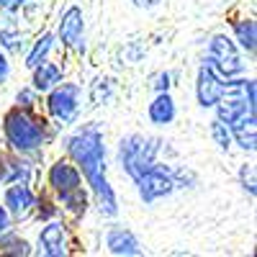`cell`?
<instances>
[{
  "label": "cell",
  "mask_w": 257,
  "mask_h": 257,
  "mask_svg": "<svg viewBox=\"0 0 257 257\" xmlns=\"http://www.w3.org/2000/svg\"><path fill=\"white\" fill-rule=\"evenodd\" d=\"M137 183H139L142 198H144L147 203H152L155 198L170 193V190H173V185H175V183H173V173H170V170H165V167H155V165L149 167Z\"/></svg>",
  "instance_id": "277c9868"
},
{
  "label": "cell",
  "mask_w": 257,
  "mask_h": 257,
  "mask_svg": "<svg viewBox=\"0 0 257 257\" xmlns=\"http://www.w3.org/2000/svg\"><path fill=\"white\" fill-rule=\"evenodd\" d=\"M70 155L77 160V165L82 167L85 178L93 185L95 196H98V206L100 211H105L108 216L116 213V196L111 185L103 178V144L100 137L95 132H82L75 139H70Z\"/></svg>",
  "instance_id": "6da1fadb"
},
{
  "label": "cell",
  "mask_w": 257,
  "mask_h": 257,
  "mask_svg": "<svg viewBox=\"0 0 257 257\" xmlns=\"http://www.w3.org/2000/svg\"><path fill=\"white\" fill-rule=\"evenodd\" d=\"M237 36L239 44L249 52H254V21H239L237 24Z\"/></svg>",
  "instance_id": "ac0fdd59"
},
{
  "label": "cell",
  "mask_w": 257,
  "mask_h": 257,
  "mask_svg": "<svg viewBox=\"0 0 257 257\" xmlns=\"http://www.w3.org/2000/svg\"><path fill=\"white\" fill-rule=\"evenodd\" d=\"M211 62L216 64L219 72L226 75V77L242 72V59H239L237 49H234V44L226 36H216L211 41Z\"/></svg>",
  "instance_id": "5b68a950"
},
{
  "label": "cell",
  "mask_w": 257,
  "mask_h": 257,
  "mask_svg": "<svg viewBox=\"0 0 257 257\" xmlns=\"http://www.w3.org/2000/svg\"><path fill=\"white\" fill-rule=\"evenodd\" d=\"M121 162L126 167V173L134 180H139L149 167L155 165L157 155V142L155 139H142V137H128L121 142Z\"/></svg>",
  "instance_id": "7a4b0ae2"
},
{
  "label": "cell",
  "mask_w": 257,
  "mask_h": 257,
  "mask_svg": "<svg viewBox=\"0 0 257 257\" xmlns=\"http://www.w3.org/2000/svg\"><path fill=\"white\" fill-rule=\"evenodd\" d=\"M8 229V213H6V208H0V231H6Z\"/></svg>",
  "instance_id": "484cf974"
},
{
  "label": "cell",
  "mask_w": 257,
  "mask_h": 257,
  "mask_svg": "<svg viewBox=\"0 0 257 257\" xmlns=\"http://www.w3.org/2000/svg\"><path fill=\"white\" fill-rule=\"evenodd\" d=\"M49 111L59 121H70L77 111V85H62L49 95Z\"/></svg>",
  "instance_id": "8992f818"
},
{
  "label": "cell",
  "mask_w": 257,
  "mask_h": 257,
  "mask_svg": "<svg viewBox=\"0 0 257 257\" xmlns=\"http://www.w3.org/2000/svg\"><path fill=\"white\" fill-rule=\"evenodd\" d=\"M137 6H142V8H152V6H157L160 0H134Z\"/></svg>",
  "instance_id": "4316f807"
},
{
  "label": "cell",
  "mask_w": 257,
  "mask_h": 257,
  "mask_svg": "<svg viewBox=\"0 0 257 257\" xmlns=\"http://www.w3.org/2000/svg\"><path fill=\"white\" fill-rule=\"evenodd\" d=\"M59 34H62V41L67 47L82 49V13H80V8H70L64 13Z\"/></svg>",
  "instance_id": "52a82bcc"
},
{
  "label": "cell",
  "mask_w": 257,
  "mask_h": 257,
  "mask_svg": "<svg viewBox=\"0 0 257 257\" xmlns=\"http://www.w3.org/2000/svg\"><path fill=\"white\" fill-rule=\"evenodd\" d=\"M149 116H152L155 123H170L175 116V103L170 95H160L155 103H152V108H149Z\"/></svg>",
  "instance_id": "5bb4252c"
},
{
  "label": "cell",
  "mask_w": 257,
  "mask_h": 257,
  "mask_svg": "<svg viewBox=\"0 0 257 257\" xmlns=\"http://www.w3.org/2000/svg\"><path fill=\"white\" fill-rule=\"evenodd\" d=\"M26 173H29V170H26V165L24 162H11L8 157H0V180H16V178H26Z\"/></svg>",
  "instance_id": "2e32d148"
},
{
  "label": "cell",
  "mask_w": 257,
  "mask_h": 257,
  "mask_svg": "<svg viewBox=\"0 0 257 257\" xmlns=\"http://www.w3.org/2000/svg\"><path fill=\"white\" fill-rule=\"evenodd\" d=\"M211 134H213V139L219 142V147H224V149L231 144V134H229V128H226V123H224V121H213Z\"/></svg>",
  "instance_id": "ffe728a7"
},
{
  "label": "cell",
  "mask_w": 257,
  "mask_h": 257,
  "mask_svg": "<svg viewBox=\"0 0 257 257\" xmlns=\"http://www.w3.org/2000/svg\"><path fill=\"white\" fill-rule=\"evenodd\" d=\"M62 198L70 203V208H72V211H85V196L80 193V188H75V190H67V193H62Z\"/></svg>",
  "instance_id": "44dd1931"
},
{
  "label": "cell",
  "mask_w": 257,
  "mask_h": 257,
  "mask_svg": "<svg viewBox=\"0 0 257 257\" xmlns=\"http://www.w3.org/2000/svg\"><path fill=\"white\" fill-rule=\"evenodd\" d=\"M234 137L239 139V144L244 149H254V139H257V126H254V108H244L231 123Z\"/></svg>",
  "instance_id": "ba28073f"
},
{
  "label": "cell",
  "mask_w": 257,
  "mask_h": 257,
  "mask_svg": "<svg viewBox=\"0 0 257 257\" xmlns=\"http://www.w3.org/2000/svg\"><path fill=\"white\" fill-rule=\"evenodd\" d=\"M6 203H8V208L13 211V213H26L31 206H34V193L26 188V185H16V188H11L8 190V196H6Z\"/></svg>",
  "instance_id": "4fadbf2b"
},
{
  "label": "cell",
  "mask_w": 257,
  "mask_h": 257,
  "mask_svg": "<svg viewBox=\"0 0 257 257\" xmlns=\"http://www.w3.org/2000/svg\"><path fill=\"white\" fill-rule=\"evenodd\" d=\"M108 247L116 254H139V242L132 231L126 229H113L108 234Z\"/></svg>",
  "instance_id": "8fae6325"
},
{
  "label": "cell",
  "mask_w": 257,
  "mask_h": 257,
  "mask_svg": "<svg viewBox=\"0 0 257 257\" xmlns=\"http://www.w3.org/2000/svg\"><path fill=\"white\" fill-rule=\"evenodd\" d=\"M41 247H44L47 254H64V231L59 224H49L44 226V231H41Z\"/></svg>",
  "instance_id": "7c38bea8"
},
{
  "label": "cell",
  "mask_w": 257,
  "mask_h": 257,
  "mask_svg": "<svg viewBox=\"0 0 257 257\" xmlns=\"http://www.w3.org/2000/svg\"><path fill=\"white\" fill-rule=\"evenodd\" d=\"M52 49V36L49 34H44L39 41H36V47L31 49V54H29V59H26V64L29 67H36V64H41V59L47 57V52Z\"/></svg>",
  "instance_id": "e0dca14e"
},
{
  "label": "cell",
  "mask_w": 257,
  "mask_h": 257,
  "mask_svg": "<svg viewBox=\"0 0 257 257\" xmlns=\"http://www.w3.org/2000/svg\"><path fill=\"white\" fill-rule=\"evenodd\" d=\"M6 134L11 139V144L16 149H21V152H29V149H36L41 144V139H44V132H41V126L29 118L26 113L21 111H13L8 113L6 118Z\"/></svg>",
  "instance_id": "3957f363"
},
{
  "label": "cell",
  "mask_w": 257,
  "mask_h": 257,
  "mask_svg": "<svg viewBox=\"0 0 257 257\" xmlns=\"http://www.w3.org/2000/svg\"><path fill=\"white\" fill-rule=\"evenodd\" d=\"M36 75H34V85H36V90H49V88H54V85L62 80V75H59V70L54 67V64H36Z\"/></svg>",
  "instance_id": "9a60e30c"
},
{
  "label": "cell",
  "mask_w": 257,
  "mask_h": 257,
  "mask_svg": "<svg viewBox=\"0 0 257 257\" xmlns=\"http://www.w3.org/2000/svg\"><path fill=\"white\" fill-rule=\"evenodd\" d=\"M6 75H8V62H6V57H0V80Z\"/></svg>",
  "instance_id": "83f0119b"
},
{
  "label": "cell",
  "mask_w": 257,
  "mask_h": 257,
  "mask_svg": "<svg viewBox=\"0 0 257 257\" xmlns=\"http://www.w3.org/2000/svg\"><path fill=\"white\" fill-rule=\"evenodd\" d=\"M0 252L3 254H29V244L24 239H6V242H0Z\"/></svg>",
  "instance_id": "d6986e66"
},
{
  "label": "cell",
  "mask_w": 257,
  "mask_h": 257,
  "mask_svg": "<svg viewBox=\"0 0 257 257\" xmlns=\"http://www.w3.org/2000/svg\"><path fill=\"white\" fill-rule=\"evenodd\" d=\"M26 0H0V8H6V11H16L18 6H24Z\"/></svg>",
  "instance_id": "603a6c76"
},
{
  "label": "cell",
  "mask_w": 257,
  "mask_h": 257,
  "mask_svg": "<svg viewBox=\"0 0 257 257\" xmlns=\"http://www.w3.org/2000/svg\"><path fill=\"white\" fill-rule=\"evenodd\" d=\"M49 183L59 193H67V190L80 188V173H77L72 165H67V162H57L52 167V173H49Z\"/></svg>",
  "instance_id": "30bf717a"
},
{
  "label": "cell",
  "mask_w": 257,
  "mask_h": 257,
  "mask_svg": "<svg viewBox=\"0 0 257 257\" xmlns=\"http://www.w3.org/2000/svg\"><path fill=\"white\" fill-rule=\"evenodd\" d=\"M242 183H244V188L254 196V167H242Z\"/></svg>",
  "instance_id": "7402d4cb"
},
{
  "label": "cell",
  "mask_w": 257,
  "mask_h": 257,
  "mask_svg": "<svg viewBox=\"0 0 257 257\" xmlns=\"http://www.w3.org/2000/svg\"><path fill=\"white\" fill-rule=\"evenodd\" d=\"M18 103L24 105V108H29V105L34 103V95H31L29 90H24V93H18Z\"/></svg>",
  "instance_id": "cb8c5ba5"
},
{
  "label": "cell",
  "mask_w": 257,
  "mask_h": 257,
  "mask_svg": "<svg viewBox=\"0 0 257 257\" xmlns=\"http://www.w3.org/2000/svg\"><path fill=\"white\" fill-rule=\"evenodd\" d=\"M221 93H224V85L216 80V75L208 67H201V72H198V100H201V105L203 108L206 105H216Z\"/></svg>",
  "instance_id": "9c48e42d"
},
{
  "label": "cell",
  "mask_w": 257,
  "mask_h": 257,
  "mask_svg": "<svg viewBox=\"0 0 257 257\" xmlns=\"http://www.w3.org/2000/svg\"><path fill=\"white\" fill-rule=\"evenodd\" d=\"M167 80H170L167 75H160V77H157V82H155V88H157L160 93H162V90H167V85H170Z\"/></svg>",
  "instance_id": "d4e9b609"
}]
</instances>
